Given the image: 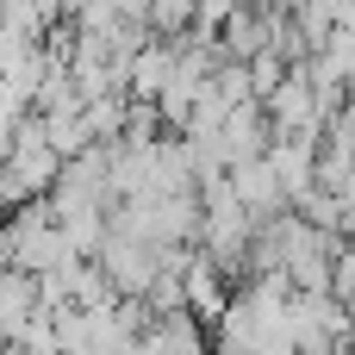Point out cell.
I'll use <instances>...</instances> for the list:
<instances>
[{
    "instance_id": "obj_7",
    "label": "cell",
    "mask_w": 355,
    "mask_h": 355,
    "mask_svg": "<svg viewBox=\"0 0 355 355\" xmlns=\"http://www.w3.org/2000/svg\"><path fill=\"white\" fill-rule=\"evenodd\" d=\"M231 187H237V200L256 212V225H268V218H287V212H293V200H287V187H281V175H275V162H268V156H262V162L231 168Z\"/></svg>"
},
{
    "instance_id": "obj_8",
    "label": "cell",
    "mask_w": 355,
    "mask_h": 355,
    "mask_svg": "<svg viewBox=\"0 0 355 355\" xmlns=\"http://www.w3.org/2000/svg\"><path fill=\"white\" fill-rule=\"evenodd\" d=\"M44 312V293H37V275H25V268H6V281H0V337L12 343L31 318Z\"/></svg>"
},
{
    "instance_id": "obj_9",
    "label": "cell",
    "mask_w": 355,
    "mask_h": 355,
    "mask_svg": "<svg viewBox=\"0 0 355 355\" xmlns=\"http://www.w3.org/2000/svg\"><path fill=\"white\" fill-rule=\"evenodd\" d=\"M331 300H343L355 312V237L337 243V275H331Z\"/></svg>"
},
{
    "instance_id": "obj_10",
    "label": "cell",
    "mask_w": 355,
    "mask_h": 355,
    "mask_svg": "<svg viewBox=\"0 0 355 355\" xmlns=\"http://www.w3.org/2000/svg\"><path fill=\"white\" fill-rule=\"evenodd\" d=\"M256 6H268V12H287V19H293V12H300L306 0H256Z\"/></svg>"
},
{
    "instance_id": "obj_1",
    "label": "cell",
    "mask_w": 355,
    "mask_h": 355,
    "mask_svg": "<svg viewBox=\"0 0 355 355\" xmlns=\"http://www.w3.org/2000/svg\"><path fill=\"white\" fill-rule=\"evenodd\" d=\"M62 156L50 150V137H44V125H37V112L31 119H19L12 125V144H6V200H12V212L19 206H31V200H50L56 193V181H62Z\"/></svg>"
},
{
    "instance_id": "obj_11",
    "label": "cell",
    "mask_w": 355,
    "mask_h": 355,
    "mask_svg": "<svg viewBox=\"0 0 355 355\" xmlns=\"http://www.w3.org/2000/svg\"><path fill=\"white\" fill-rule=\"evenodd\" d=\"M6 355H25V349H19V343H6Z\"/></svg>"
},
{
    "instance_id": "obj_5",
    "label": "cell",
    "mask_w": 355,
    "mask_h": 355,
    "mask_svg": "<svg viewBox=\"0 0 355 355\" xmlns=\"http://www.w3.org/2000/svg\"><path fill=\"white\" fill-rule=\"evenodd\" d=\"M181 287H187V312H193L206 331H218V324H225V312H231V300H237L231 275H225L206 250H193V262L181 268Z\"/></svg>"
},
{
    "instance_id": "obj_6",
    "label": "cell",
    "mask_w": 355,
    "mask_h": 355,
    "mask_svg": "<svg viewBox=\"0 0 355 355\" xmlns=\"http://www.w3.org/2000/svg\"><path fill=\"white\" fill-rule=\"evenodd\" d=\"M268 162H275L281 187H287V200L300 206V200H306V193L318 187V162H324V137H275Z\"/></svg>"
},
{
    "instance_id": "obj_2",
    "label": "cell",
    "mask_w": 355,
    "mask_h": 355,
    "mask_svg": "<svg viewBox=\"0 0 355 355\" xmlns=\"http://www.w3.org/2000/svg\"><path fill=\"white\" fill-rule=\"evenodd\" d=\"M62 262H81V256L69 250V231H62L56 206H50V200L19 206V212H12V225H6V268L50 275V268H62Z\"/></svg>"
},
{
    "instance_id": "obj_3",
    "label": "cell",
    "mask_w": 355,
    "mask_h": 355,
    "mask_svg": "<svg viewBox=\"0 0 355 355\" xmlns=\"http://www.w3.org/2000/svg\"><path fill=\"white\" fill-rule=\"evenodd\" d=\"M268 119H275V137H324V94H318V75H312V62H300L281 87H275V100H268Z\"/></svg>"
},
{
    "instance_id": "obj_4",
    "label": "cell",
    "mask_w": 355,
    "mask_h": 355,
    "mask_svg": "<svg viewBox=\"0 0 355 355\" xmlns=\"http://www.w3.org/2000/svg\"><path fill=\"white\" fill-rule=\"evenodd\" d=\"M100 268L112 275V287H119V300H150V287L162 281V250H150V243H137V237H106V250H100Z\"/></svg>"
}]
</instances>
